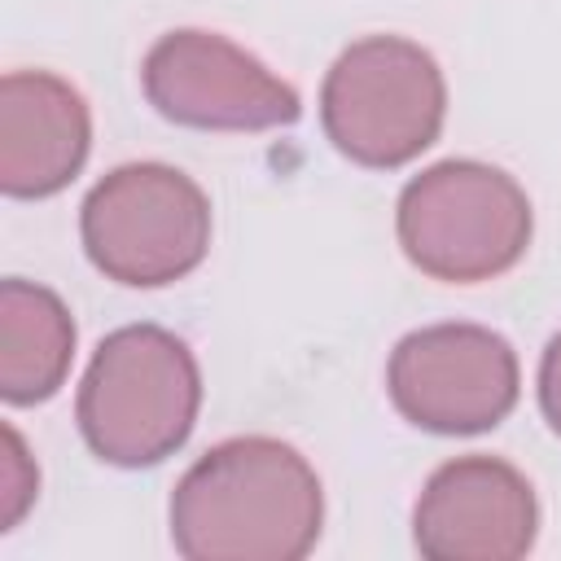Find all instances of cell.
<instances>
[{"label": "cell", "mask_w": 561, "mask_h": 561, "mask_svg": "<svg viewBox=\"0 0 561 561\" xmlns=\"http://www.w3.org/2000/svg\"><path fill=\"white\" fill-rule=\"evenodd\" d=\"M539 500L504 456L443 460L412 508V539L430 561H517L535 548Z\"/></svg>", "instance_id": "ba28073f"}, {"label": "cell", "mask_w": 561, "mask_h": 561, "mask_svg": "<svg viewBox=\"0 0 561 561\" xmlns=\"http://www.w3.org/2000/svg\"><path fill=\"white\" fill-rule=\"evenodd\" d=\"M386 394L394 412L425 434H486L517 408L522 364L495 329L443 320L394 342Z\"/></svg>", "instance_id": "8992f818"}, {"label": "cell", "mask_w": 561, "mask_h": 561, "mask_svg": "<svg viewBox=\"0 0 561 561\" xmlns=\"http://www.w3.org/2000/svg\"><path fill=\"white\" fill-rule=\"evenodd\" d=\"M35 495H39L35 456L26 451V438L18 434V425L4 421V430H0V535H9L26 517Z\"/></svg>", "instance_id": "8fae6325"}, {"label": "cell", "mask_w": 561, "mask_h": 561, "mask_svg": "<svg viewBox=\"0 0 561 561\" xmlns=\"http://www.w3.org/2000/svg\"><path fill=\"white\" fill-rule=\"evenodd\" d=\"M197 412V355L162 324H123L105 333L75 394V421L88 451L114 469H149L175 456Z\"/></svg>", "instance_id": "7a4b0ae2"}, {"label": "cell", "mask_w": 561, "mask_h": 561, "mask_svg": "<svg viewBox=\"0 0 561 561\" xmlns=\"http://www.w3.org/2000/svg\"><path fill=\"white\" fill-rule=\"evenodd\" d=\"M535 390H539V412H543L548 430L561 438V333H552L548 346H543V355H539Z\"/></svg>", "instance_id": "7c38bea8"}, {"label": "cell", "mask_w": 561, "mask_h": 561, "mask_svg": "<svg viewBox=\"0 0 561 561\" xmlns=\"http://www.w3.org/2000/svg\"><path fill=\"white\" fill-rule=\"evenodd\" d=\"M79 241L88 263L114 285H175L210 250V197L171 162H123L88 188Z\"/></svg>", "instance_id": "5b68a950"}, {"label": "cell", "mask_w": 561, "mask_h": 561, "mask_svg": "<svg viewBox=\"0 0 561 561\" xmlns=\"http://www.w3.org/2000/svg\"><path fill=\"white\" fill-rule=\"evenodd\" d=\"M535 232L526 188L478 158H443L394 202V237L416 272L447 285L495 280L522 263Z\"/></svg>", "instance_id": "3957f363"}, {"label": "cell", "mask_w": 561, "mask_h": 561, "mask_svg": "<svg viewBox=\"0 0 561 561\" xmlns=\"http://www.w3.org/2000/svg\"><path fill=\"white\" fill-rule=\"evenodd\" d=\"M75 359V316L39 280H0V399L31 408L66 386Z\"/></svg>", "instance_id": "30bf717a"}, {"label": "cell", "mask_w": 561, "mask_h": 561, "mask_svg": "<svg viewBox=\"0 0 561 561\" xmlns=\"http://www.w3.org/2000/svg\"><path fill=\"white\" fill-rule=\"evenodd\" d=\"M92 153V110L53 70H9L0 79V193L39 202L61 193Z\"/></svg>", "instance_id": "9c48e42d"}, {"label": "cell", "mask_w": 561, "mask_h": 561, "mask_svg": "<svg viewBox=\"0 0 561 561\" xmlns=\"http://www.w3.org/2000/svg\"><path fill=\"white\" fill-rule=\"evenodd\" d=\"M145 101L193 131H272L302 114V96L250 48L219 31L180 26L149 44L140 61Z\"/></svg>", "instance_id": "52a82bcc"}, {"label": "cell", "mask_w": 561, "mask_h": 561, "mask_svg": "<svg viewBox=\"0 0 561 561\" xmlns=\"http://www.w3.org/2000/svg\"><path fill=\"white\" fill-rule=\"evenodd\" d=\"M447 118V79L430 48L408 35L346 44L320 83L329 145L368 171H399L421 158Z\"/></svg>", "instance_id": "277c9868"}, {"label": "cell", "mask_w": 561, "mask_h": 561, "mask_svg": "<svg viewBox=\"0 0 561 561\" xmlns=\"http://www.w3.org/2000/svg\"><path fill=\"white\" fill-rule=\"evenodd\" d=\"M320 526V473L272 434L215 443L171 491V543L188 561H302Z\"/></svg>", "instance_id": "6da1fadb"}]
</instances>
